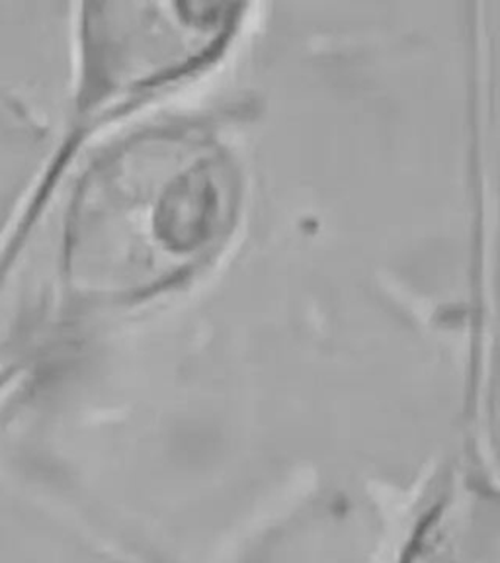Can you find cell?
Instances as JSON below:
<instances>
[{"instance_id": "obj_1", "label": "cell", "mask_w": 500, "mask_h": 563, "mask_svg": "<svg viewBox=\"0 0 500 563\" xmlns=\"http://www.w3.org/2000/svg\"><path fill=\"white\" fill-rule=\"evenodd\" d=\"M397 563H500L499 485H452L422 515Z\"/></svg>"}]
</instances>
